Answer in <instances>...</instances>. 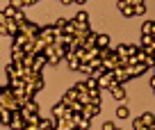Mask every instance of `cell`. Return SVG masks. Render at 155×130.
Masks as SVG:
<instances>
[{
	"label": "cell",
	"instance_id": "38",
	"mask_svg": "<svg viewBox=\"0 0 155 130\" xmlns=\"http://www.w3.org/2000/svg\"><path fill=\"white\" fill-rule=\"evenodd\" d=\"M46 59H48V64H50V66H55V64H59V62H62V59H59L57 55H48Z\"/></svg>",
	"mask_w": 155,
	"mask_h": 130
},
{
	"label": "cell",
	"instance_id": "33",
	"mask_svg": "<svg viewBox=\"0 0 155 130\" xmlns=\"http://www.w3.org/2000/svg\"><path fill=\"white\" fill-rule=\"evenodd\" d=\"M84 85H87V89H89V92L98 89V82H96V78H87V80H84Z\"/></svg>",
	"mask_w": 155,
	"mask_h": 130
},
{
	"label": "cell",
	"instance_id": "4",
	"mask_svg": "<svg viewBox=\"0 0 155 130\" xmlns=\"http://www.w3.org/2000/svg\"><path fill=\"white\" fill-rule=\"evenodd\" d=\"M112 78H114L119 85H123V82H128L132 78V71H130V66H121V64H119V66L112 71Z\"/></svg>",
	"mask_w": 155,
	"mask_h": 130
},
{
	"label": "cell",
	"instance_id": "43",
	"mask_svg": "<svg viewBox=\"0 0 155 130\" xmlns=\"http://www.w3.org/2000/svg\"><path fill=\"white\" fill-rule=\"evenodd\" d=\"M103 130H116V125L112 123V121H105V123H103Z\"/></svg>",
	"mask_w": 155,
	"mask_h": 130
},
{
	"label": "cell",
	"instance_id": "22",
	"mask_svg": "<svg viewBox=\"0 0 155 130\" xmlns=\"http://www.w3.org/2000/svg\"><path fill=\"white\" fill-rule=\"evenodd\" d=\"M55 128V119H41L39 121V130H50Z\"/></svg>",
	"mask_w": 155,
	"mask_h": 130
},
{
	"label": "cell",
	"instance_id": "51",
	"mask_svg": "<svg viewBox=\"0 0 155 130\" xmlns=\"http://www.w3.org/2000/svg\"><path fill=\"white\" fill-rule=\"evenodd\" d=\"M37 2H39V0H37Z\"/></svg>",
	"mask_w": 155,
	"mask_h": 130
},
{
	"label": "cell",
	"instance_id": "26",
	"mask_svg": "<svg viewBox=\"0 0 155 130\" xmlns=\"http://www.w3.org/2000/svg\"><path fill=\"white\" fill-rule=\"evenodd\" d=\"M34 57H37L34 53H28V55L23 57V62H21V64H23V66H28V68H32V64H34Z\"/></svg>",
	"mask_w": 155,
	"mask_h": 130
},
{
	"label": "cell",
	"instance_id": "28",
	"mask_svg": "<svg viewBox=\"0 0 155 130\" xmlns=\"http://www.w3.org/2000/svg\"><path fill=\"white\" fill-rule=\"evenodd\" d=\"M28 41H30V39L25 37V34H16V37H14V46H21V48H23Z\"/></svg>",
	"mask_w": 155,
	"mask_h": 130
},
{
	"label": "cell",
	"instance_id": "37",
	"mask_svg": "<svg viewBox=\"0 0 155 130\" xmlns=\"http://www.w3.org/2000/svg\"><path fill=\"white\" fill-rule=\"evenodd\" d=\"M119 2H123V5H130V7H137V5H141L144 0H119Z\"/></svg>",
	"mask_w": 155,
	"mask_h": 130
},
{
	"label": "cell",
	"instance_id": "13",
	"mask_svg": "<svg viewBox=\"0 0 155 130\" xmlns=\"http://www.w3.org/2000/svg\"><path fill=\"white\" fill-rule=\"evenodd\" d=\"M5 30H7V34H9V37L12 39H14L16 37V34H18V23H16V21H7V23H5Z\"/></svg>",
	"mask_w": 155,
	"mask_h": 130
},
{
	"label": "cell",
	"instance_id": "24",
	"mask_svg": "<svg viewBox=\"0 0 155 130\" xmlns=\"http://www.w3.org/2000/svg\"><path fill=\"white\" fill-rule=\"evenodd\" d=\"M119 9H121L123 16H135V9H132L130 5H123V2H119Z\"/></svg>",
	"mask_w": 155,
	"mask_h": 130
},
{
	"label": "cell",
	"instance_id": "3",
	"mask_svg": "<svg viewBox=\"0 0 155 130\" xmlns=\"http://www.w3.org/2000/svg\"><path fill=\"white\" fill-rule=\"evenodd\" d=\"M107 94H112V98L114 101H119V103H126V98H128V94H126V89H123V85H119V82H112L110 87H107Z\"/></svg>",
	"mask_w": 155,
	"mask_h": 130
},
{
	"label": "cell",
	"instance_id": "42",
	"mask_svg": "<svg viewBox=\"0 0 155 130\" xmlns=\"http://www.w3.org/2000/svg\"><path fill=\"white\" fill-rule=\"evenodd\" d=\"M2 12H5V16H7V18H12V16H14V7H12V5H7V9H2Z\"/></svg>",
	"mask_w": 155,
	"mask_h": 130
},
{
	"label": "cell",
	"instance_id": "34",
	"mask_svg": "<svg viewBox=\"0 0 155 130\" xmlns=\"http://www.w3.org/2000/svg\"><path fill=\"white\" fill-rule=\"evenodd\" d=\"M153 32V21H146V23H141V34H150Z\"/></svg>",
	"mask_w": 155,
	"mask_h": 130
},
{
	"label": "cell",
	"instance_id": "40",
	"mask_svg": "<svg viewBox=\"0 0 155 130\" xmlns=\"http://www.w3.org/2000/svg\"><path fill=\"white\" fill-rule=\"evenodd\" d=\"M9 5L14 7V9H21V7H25V5H23V0H9Z\"/></svg>",
	"mask_w": 155,
	"mask_h": 130
},
{
	"label": "cell",
	"instance_id": "48",
	"mask_svg": "<svg viewBox=\"0 0 155 130\" xmlns=\"http://www.w3.org/2000/svg\"><path fill=\"white\" fill-rule=\"evenodd\" d=\"M23 130H28V128H23Z\"/></svg>",
	"mask_w": 155,
	"mask_h": 130
},
{
	"label": "cell",
	"instance_id": "49",
	"mask_svg": "<svg viewBox=\"0 0 155 130\" xmlns=\"http://www.w3.org/2000/svg\"><path fill=\"white\" fill-rule=\"evenodd\" d=\"M150 130H155V128H150Z\"/></svg>",
	"mask_w": 155,
	"mask_h": 130
},
{
	"label": "cell",
	"instance_id": "29",
	"mask_svg": "<svg viewBox=\"0 0 155 130\" xmlns=\"http://www.w3.org/2000/svg\"><path fill=\"white\" fill-rule=\"evenodd\" d=\"M66 107H68V110H71V112H82V107H84V105H82V103H80V101H73V103H68Z\"/></svg>",
	"mask_w": 155,
	"mask_h": 130
},
{
	"label": "cell",
	"instance_id": "14",
	"mask_svg": "<svg viewBox=\"0 0 155 130\" xmlns=\"http://www.w3.org/2000/svg\"><path fill=\"white\" fill-rule=\"evenodd\" d=\"M96 37L98 34L96 32H89L87 37H84V43H82V48L84 50H89V48H94V46H96Z\"/></svg>",
	"mask_w": 155,
	"mask_h": 130
},
{
	"label": "cell",
	"instance_id": "1",
	"mask_svg": "<svg viewBox=\"0 0 155 130\" xmlns=\"http://www.w3.org/2000/svg\"><path fill=\"white\" fill-rule=\"evenodd\" d=\"M0 107H5V110H9V112H18L21 110L9 87H0Z\"/></svg>",
	"mask_w": 155,
	"mask_h": 130
},
{
	"label": "cell",
	"instance_id": "7",
	"mask_svg": "<svg viewBox=\"0 0 155 130\" xmlns=\"http://www.w3.org/2000/svg\"><path fill=\"white\" fill-rule=\"evenodd\" d=\"M55 130H78V128L71 121V116H64V119H55Z\"/></svg>",
	"mask_w": 155,
	"mask_h": 130
},
{
	"label": "cell",
	"instance_id": "19",
	"mask_svg": "<svg viewBox=\"0 0 155 130\" xmlns=\"http://www.w3.org/2000/svg\"><path fill=\"white\" fill-rule=\"evenodd\" d=\"M9 121H12V112H9V110H5V107H0V123L9 125Z\"/></svg>",
	"mask_w": 155,
	"mask_h": 130
},
{
	"label": "cell",
	"instance_id": "36",
	"mask_svg": "<svg viewBox=\"0 0 155 130\" xmlns=\"http://www.w3.org/2000/svg\"><path fill=\"white\" fill-rule=\"evenodd\" d=\"M75 89H78V94H89V89H87V85H84V82H78Z\"/></svg>",
	"mask_w": 155,
	"mask_h": 130
},
{
	"label": "cell",
	"instance_id": "10",
	"mask_svg": "<svg viewBox=\"0 0 155 130\" xmlns=\"http://www.w3.org/2000/svg\"><path fill=\"white\" fill-rule=\"evenodd\" d=\"M71 114H73V112L68 110L64 103H57V105L53 107V119H64V116H71Z\"/></svg>",
	"mask_w": 155,
	"mask_h": 130
},
{
	"label": "cell",
	"instance_id": "44",
	"mask_svg": "<svg viewBox=\"0 0 155 130\" xmlns=\"http://www.w3.org/2000/svg\"><path fill=\"white\" fill-rule=\"evenodd\" d=\"M7 21H9V18H7V16H5V12H0V25H5Z\"/></svg>",
	"mask_w": 155,
	"mask_h": 130
},
{
	"label": "cell",
	"instance_id": "18",
	"mask_svg": "<svg viewBox=\"0 0 155 130\" xmlns=\"http://www.w3.org/2000/svg\"><path fill=\"white\" fill-rule=\"evenodd\" d=\"M7 87H9V89H23V87H25V82H23V78H9Z\"/></svg>",
	"mask_w": 155,
	"mask_h": 130
},
{
	"label": "cell",
	"instance_id": "21",
	"mask_svg": "<svg viewBox=\"0 0 155 130\" xmlns=\"http://www.w3.org/2000/svg\"><path fill=\"white\" fill-rule=\"evenodd\" d=\"M62 34H64V37H73V34H75V23H73V21H68V23L64 25Z\"/></svg>",
	"mask_w": 155,
	"mask_h": 130
},
{
	"label": "cell",
	"instance_id": "11",
	"mask_svg": "<svg viewBox=\"0 0 155 130\" xmlns=\"http://www.w3.org/2000/svg\"><path fill=\"white\" fill-rule=\"evenodd\" d=\"M23 57H25V50L21 48V46H14V43H12V62H23Z\"/></svg>",
	"mask_w": 155,
	"mask_h": 130
},
{
	"label": "cell",
	"instance_id": "16",
	"mask_svg": "<svg viewBox=\"0 0 155 130\" xmlns=\"http://www.w3.org/2000/svg\"><path fill=\"white\" fill-rule=\"evenodd\" d=\"M141 123H144L146 128H155V116L150 114V112H144V114H141Z\"/></svg>",
	"mask_w": 155,
	"mask_h": 130
},
{
	"label": "cell",
	"instance_id": "45",
	"mask_svg": "<svg viewBox=\"0 0 155 130\" xmlns=\"http://www.w3.org/2000/svg\"><path fill=\"white\" fill-rule=\"evenodd\" d=\"M62 5H73V0H59Z\"/></svg>",
	"mask_w": 155,
	"mask_h": 130
},
{
	"label": "cell",
	"instance_id": "12",
	"mask_svg": "<svg viewBox=\"0 0 155 130\" xmlns=\"http://www.w3.org/2000/svg\"><path fill=\"white\" fill-rule=\"evenodd\" d=\"M48 64V59H46V55H37L34 57V64H32V71H37V73H41V68Z\"/></svg>",
	"mask_w": 155,
	"mask_h": 130
},
{
	"label": "cell",
	"instance_id": "39",
	"mask_svg": "<svg viewBox=\"0 0 155 130\" xmlns=\"http://www.w3.org/2000/svg\"><path fill=\"white\" fill-rule=\"evenodd\" d=\"M132 9H135V14H137V16H141V14H144V12H146V5H144V2H141V5L132 7Z\"/></svg>",
	"mask_w": 155,
	"mask_h": 130
},
{
	"label": "cell",
	"instance_id": "23",
	"mask_svg": "<svg viewBox=\"0 0 155 130\" xmlns=\"http://www.w3.org/2000/svg\"><path fill=\"white\" fill-rule=\"evenodd\" d=\"M130 71H132V78H135V75H141V73H146V71H148V68H146L144 66V64H135V66H130Z\"/></svg>",
	"mask_w": 155,
	"mask_h": 130
},
{
	"label": "cell",
	"instance_id": "9",
	"mask_svg": "<svg viewBox=\"0 0 155 130\" xmlns=\"http://www.w3.org/2000/svg\"><path fill=\"white\" fill-rule=\"evenodd\" d=\"M9 128H12V130H23V128H25V119L21 116V112H12Z\"/></svg>",
	"mask_w": 155,
	"mask_h": 130
},
{
	"label": "cell",
	"instance_id": "41",
	"mask_svg": "<svg viewBox=\"0 0 155 130\" xmlns=\"http://www.w3.org/2000/svg\"><path fill=\"white\" fill-rule=\"evenodd\" d=\"M137 53H139V46H128V57H132Z\"/></svg>",
	"mask_w": 155,
	"mask_h": 130
},
{
	"label": "cell",
	"instance_id": "35",
	"mask_svg": "<svg viewBox=\"0 0 155 130\" xmlns=\"http://www.w3.org/2000/svg\"><path fill=\"white\" fill-rule=\"evenodd\" d=\"M89 66H91V68H94V71H98V68H101V66H103V59H101V57H94V59H91V62H89Z\"/></svg>",
	"mask_w": 155,
	"mask_h": 130
},
{
	"label": "cell",
	"instance_id": "17",
	"mask_svg": "<svg viewBox=\"0 0 155 130\" xmlns=\"http://www.w3.org/2000/svg\"><path fill=\"white\" fill-rule=\"evenodd\" d=\"M96 48H110V37L107 34H98L96 37Z\"/></svg>",
	"mask_w": 155,
	"mask_h": 130
},
{
	"label": "cell",
	"instance_id": "46",
	"mask_svg": "<svg viewBox=\"0 0 155 130\" xmlns=\"http://www.w3.org/2000/svg\"><path fill=\"white\" fill-rule=\"evenodd\" d=\"M150 37H155V21H153V32H150Z\"/></svg>",
	"mask_w": 155,
	"mask_h": 130
},
{
	"label": "cell",
	"instance_id": "31",
	"mask_svg": "<svg viewBox=\"0 0 155 130\" xmlns=\"http://www.w3.org/2000/svg\"><path fill=\"white\" fill-rule=\"evenodd\" d=\"M78 71H82V73H87V78H89V75H91V73H94V68L89 66V62H82V64H80V66H78Z\"/></svg>",
	"mask_w": 155,
	"mask_h": 130
},
{
	"label": "cell",
	"instance_id": "20",
	"mask_svg": "<svg viewBox=\"0 0 155 130\" xmlns=\"http://www.w3.org/2000/svg\"><path fill=\"white\" fill-rule=\"evenodd\" d=\"M116 116H119V119H128V116H130V110L126 107V103H121V105L116 107Z\"/></svg>",
	"mask_w": 155,
	"mask_h": 130
},
{
	"label": "cell",
	"instance_id": "5",
	"mask_svg": "<svg viewBox=\"0 0 155 130\" xmlns=\"http://www.w3.org/2000/svg\"><path fill=\"white\" fill-rule=\"evenodd\" d=\"M55 37H57V34H55V28H53V25H44V28L39 30V39H41V41H46V43H53Z\"/></svg>",
	"mask_w": 155,
	"mask_h": 130
},
{
	"label": "cell",
	"instance_id": "8",
	"mask_svg": "<svg viewBox=\"0 0 155 130\" xmlns=\"http://www.w3.org/2000/svg\"><path fill=\"white\" fill-rule=\"evenodd\" d=\"M98 112H101V105H94V103H87V105L82 107V112H80V114H82L84 119H89V121H91L94 116L98 114Z\"/></svg>",
	"mask_w": 155,
	"mask_h": 130
},
{
	"label": "cell",
	"instance_id": "2",
	"mask_svg": "<svg viewBox=\"0 0 155 130\" xmlns=\"http://www.w3.org/2000/svg\"><path fill=\"white\" fill-rule=\"evenodd\" d=\"M39 30H41V25L32 23V21H25V23L18 25V34H25L30 41H34V39L39 37Z\"/></svg>",
	"mask_w": 155,
	"mask_h": 130
},
{
	"label": "cell",
	"instance_id": "6",
	"mask_svg": "<svg viewBox=\"0 0 155 130\" xmlns=\"http://www.w3.org/2000/svg\"><path fill=\"white\" fill-rule=\"evenodd\" d=\"M116 66H119V55H116L114 53V50H112V55H110V57H105V59H103V71H114V68Z\"/></svg>",
	"mask_w": 155,
	"mask_h": 130
},
{
	"label": "cell",
	"instance_id": "50",
	"mask_svg": "<svg viewBox=\"0 0 155 130\" xmlns=\"http://www.w3.org/2000/svg\"><path fill=\"white\" fill-rule=\"evenodd\" d=\"M50 130H55V128H50Z\"/></svg>",
	"mask_w": 155,
	"mask_h": 130
},
{
	"label": "cell",
	"instance_id": "32",
	"mask_svg": "<svg viewBox=\"0 0 155 130\" xmlns=\"http://www.w3.org/2000/svg\"><path fill=\"white\" fill-rule=\"evenodd\" d=\"M155 41V37H150V34H141V48H146V46H150V43Z\"/></svg>",
	"mask_w": 155,
	"mask_h": 130
},
{
	"label": "cell",
	"instance_id": "15",
	"mask_svg": "<svg viewBox=\"0 0 155 130\" xmlns=\"http://www.w3.org/2000/svg\"><path fill=\"white\" fill-rule=\"evenodd\" d=\"M73 23H75V25H84V23H89V14H87V12H78V14L73 16Z\"/></svg>",
	"mask_w": 155,
	"mask_h": 130
},
{
	"label": "cell",
	"instance_id": "25",
	"mask_svg": "<svg viewBox=\"0 0 155 130\" xmlns=\"http://www.w3.org/2000/svg\"><path fill=\"white\" fill-rule=\"evenodd\" d=\"M12 21H16V23H25V21H28V18H25V14H23V9H16L14 12V16H12Z\"/></svg>",
	"mask_w": 155,
	"mask_h": 130
},
{
	"label": "cell",
	"instance_id": "27",
	"mask_svg": "<svg viewBox=\"0 0 155 130\" xmlns=\"http://www.w3.org/2000/svg\"><path fill=\"white\" fill-rule=\"evenodd\" d=\"M114 53L119 55V59H121V57H128V46H126V43H121V46H116V48H114Z\"/></svg>",
	"mask_w": 155,
	"mask_h": 130
},
{
	"label": "cell",
	"instance_id": "30",
	"mask_svg": "<svg viewBox=\"0 0 155 130\" xmlns=\"http://www.w3.org/2000/svg\"><path fill=\"white\" fill-rule=\"evenodd\" d=\"M30 85H32V87H34V92H41V89H44V85H46V82H44V78L39 75V78H37V80H34V82H30Z\"/></svg>",
	"mask_w": 155,
	"mask_h": 130
},
{
	"label": "cell",
	"instance_id": "47",
	"mask_svg": "<svg viewBox=\"0 0 155 130\" xmlns=\"http://www.w3.org/2000/svg\"><path fill=\"white\" fill-rule=\"evenodd\" d=\"M73 2H87V0H73Z\"/></svg>",
	"mask_w": 155,
	"mask_h": 130
}]
</instances>
